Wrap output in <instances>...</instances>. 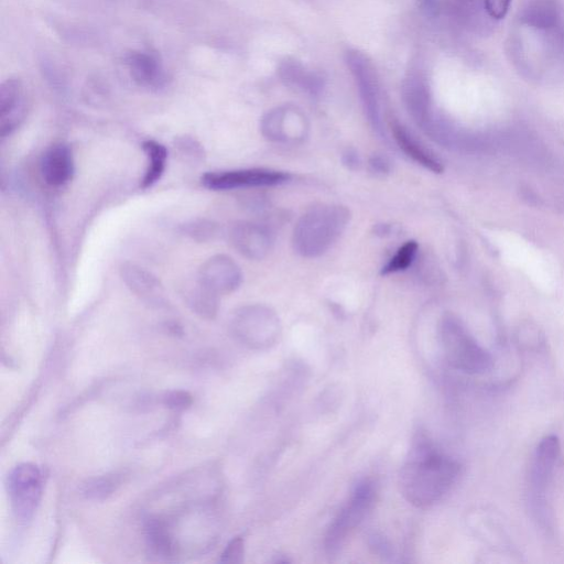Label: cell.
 <instances>
[{"mask_svg":"<svg viewBox=\"0 0 564 564\" xmlns=\"http://www.w3.org/2000/svg\"><path fill=\"white\" fill-rule=\"evenodd\" d=\"M178 148L180 149L182 154H187L190 157L194 156H201L202 155V148L193 139L184 138L178 143Z\"/></svg>","mask_w":564,"mask_h":564,"instance_id":"obj_26","label":"cell"},{"mask_svg":"<svg viewBox=\"0 0 564 564\" xmlns=\"http://www.w3.org/2000/svg\"><path fill=\"white\" fill-rule=\"evenodd\" d=\"M512 0H485L486 13L493 19H503Z\"/></svg>","mask_w":564,"mask_h":564,"instance_id":"obj_25","label":"cell"},{"mask_svg":"<svg viewBox=\"0 0 564 564\" xmlns=\"http://www.w3.org/2000/svg\"><path fill=\"white\" fill-rule=\"evenodd\" d=\"M418 248V243L415 241H409L401 246L383 267L382 275L396 274L408 269L417 256Z\"/></svg>","mask_w":564,"mask_h":564,"instance_id":"obj_20","label":"cell"},{"mask_svg":"<svg viewBox=\"0 0 564 564\" xmlns=\"http://www.w3.org/2000/svg\"><path fill=\"white\" fill-rule=\"evenodd\" d=\"M460 465L441 454L422 436L415 442L399 476L400 492L419 508L436 504L458 479Z\"/></svg>","mask_w":564,"mask_h":564,"instance_id":"obj_1","label":"cell"},{"mask_svg":"<svg viewBox=\"0 0 564 564\" xmlns=\"http://www.w3.org/2000/svg\"><path fill=\"white\" fill-rule=\"evenodd\" d=\"M40 172L48 186L60 188L74 175V158L68 145L56 144L45 151L40 161Z\"/></svg>","mask_w":564,"mask_h":564,"instance_id":"obj_11","label":"cell"},{"mask_svg":"<svg viewBox=\"0 0 564 564\" xmlns=\"http://www.w3.org/2000/svg\"><path fill=\"white\" fill-rule=\"evenodd\" d=\"M189 305L204 318H213L219 309V296L197 282L188 294Z\"/></svg>","mask_w":564,"mask_h":564,"instance_id":"obj_18","label":"cell"},{"mask_svg":"<svg viewBox=\"0 0 564 564\" xmlns=\"http://www.w3.org/2000/svg\"><path fill=\"white\" fill-rule=\"evenodd\" d=\"M121 484L119 476L117 475H104L90 480L84 485L83 493L90 500L102 501L110 497Z\"/></svg>","mask_w":564,"mask_h":564,"instance_id":"obj_19","label":"cell"},{"mask_svg":"<svg viewBox=\"0 0 564 564\" xmlns=\"http://www.w3.org/2000/svg\"><path fill=\"white\" fill-rule=\"evenodd\" d=\"M192 403V395L184 390H173L164 397V404L173 410H186Z\"/></svg>","mask_w":564,"mask_h":564,"instance_id":"obj_22","label":"cell"},{"mask_svg":"<svg viewBox=\"0 0 564 564\" xmlns=\"http://www.w3.org/2000/svg\"><path fill=\"white\" fill-rule=\"evenodd\" d=\"M375 496L376 490L372 482L365 481L356 486L351 501L334 519L325 537V549L330 555L338 552L351 531L363 522L367 513L371 511Z\"/></svg>","mask_w":564,"mask_h":564,"instance_id":"obj_4","label":"cell"},{"mask_svg":"<svg viewBox=\"0 0 564 564\" xmlns=\"http://www.w3.org/2000/svg\"><path fill=\"white\" fill-rule=\"evenodd\" d=\"M244 560V540L241 537L233 539L223 552L221 562L238 564Z\"/></svg>","mask_w":564,"mask_h":564,"instance_id":"obj_23","label":"cell"},{"mask_svg":"<svg viewBox=\"0 0 564 564\" xmlns=\"http://www.w3.org/2000/svg\"><path fill=\"white\" fill-rule=\"evenodd\" d=\"M525 14L528 24L551 27L558 17V0H528Z\"/></svg>","mask_w":564,"mask_h":564,"instance_id":"obj_17","label":"cell"},{"mask_svg":"<svg viewBox=\"0 0 564 564\" xmlns=\"http://www.w3.org/2000/svg\"><path fill=\"white\" fill-rule=\"evenodd\" d=\"M370 166L377 173H388L390 171V162L383 156H373L370 160Z\"/></svg>","mask_w":564,"mask_h":564,"instance_id":"obj_27","label":"cell"},{"mask_svg":"<svg viewBox=\"0 0 564 564\" xmlns=\"http://www.w3.org/2000/svg\"><path fill=\"white\" fill-rule=\"evenodd\" d=\"M393 134L400 149L417 164L436 173L443 170L440 160L423 146L416 137L412 136L403 125L395 123Z\"/></svg>","mask_w":564,"mask_h":564,"instance_id":"obj_15","label":"cell"},{"mask_svg":"<svg viewBox=\"0 0 564 564\" xmlns=\"http://www.w3.org/2000/svg\"><path fill=\"white\" fill-rule=\"evenodd\" d=\"M279 323L276 314L263 306L238 310L233 319L235 334L248 344L258 345L274 339Z\"/></svg>","mask_w":564,"mask_h":564,"instance_id":"obj_7","label":"cell"},{"mask_svg":"<svg viewBox=\"0 0 564 564\" xmlns=\"http://www.w3.org/2000/svg\"><path fill=\"white\" fill-rule=\"evenodd\" d=\"M121 276L127 288L138 297L149 302L164 301V286L147 269L136 264L125 263L121 267Z\"/></svg>","mask_w":564,"mask_h":564,"instance_id":"obj_13","label":"cell"},{"mask_svg":"<svg viewBox=\"0 0 564 564\" xmlns=\"http://www.w3.org/2000/svg\"><path fill=\"white\" fill-rule=\"evenodd\" d=\"M148 544L160 556H169L172 550V541L164 524L158 520H151L147 526Z\"/></svg>","mask_w":564,"mask_h":564,"instance_id":"obj_21","label":"cell"},{"mask_svg":"<svg viewBox=\"0 0 564 564\" xmlns=\"http://www.w3.org/2000/svg\"><path fill=\"white\" fill-rule=\"evenodd\" d=\"M26 97L24 86L17 79H9L0 86V135H12L24 121Z\"/></svg>","mask_w":564,"mask_h":564,"instance_id":"obj_10","label":"cell"},{"mask_svg":"<svg viewBox=\"0 0 564 564\" xmlns=\"http://www.w3.org/2000/svg\"><path fill=\"white\" fill-rule=\"evenodd\" d=\"M242 280L241 268L226 255L211 257L199 270L200 284L218 296L232 294L240 288Z\"/></svg>","mask_w":564,"mask_h":564,"instance_id":"obj_8","label":"cell"},{"mask_svg":"<svg viewBox=\"0 0 564 564\" xmlns=\"http://www.w3.org/2000/svg\"><path fill=\"white\" fill-rule=\"evenodd\" d=\"M350 220L351 212L345 206H314L301 216L295 227L292 237L295 251L306 258L322 256L339 240Z\"/></svg>","mask_w":564,"mask_h":564,"instance_id":"obj_2","label":"cell"},{"mask_svg":"<svg viewBox=\"0 0 564 564\" xmlns=\"http://www.w3.org/2000/svg\"><path fill=\"white\" fill-rule=\"evenodd\" d=\"M143 149L148 158V167L141 188L149 189L164 176L167 167L168 150L156 140H147L143 144Z\"/></svg>","mask_w":564,"mask_h":564,"instance_id":"obj_16","label":"cell"},{"mask_svg":"<svg viewBox=\"0 0 564 564\" xmlns=\"http://www.w3.org/2000/svg\"><path fill=\"white\" fill-rule=\"evenodd\" d=\"M390 226L387 224H381L376 226L377 235H387L390 233Z\"/></svg>","mask_w":564,"mask_h":564,"instance_id":"obj_29","label":"cell"},{"mask_svg":"<svg viewBox=\"0 0 564 564\" xmlns=\"http://www.w3.org/2000/svg\"><path fill=\"white\" fill-rule=\"evenodd\" d=\"M560 453L559 440L550 436L542 440L536 450L533 465H531V484L537 491H544L551 479L553 470Z\"/></svg>","mask_w":564,"mask_h":564,"instance_id":"obj_14","label":"cell"},{"mask_svg":"<svg viewBox=\"0 0 564 564\" xmlns=\"http://www.w3.org/2000/svg\"><path fill=\"white\" fill-rule=\"evenodd\" d=\"M230 240L238 253L252 260H262L273 247V235L266 227L251 223L237 222L231 227Z\"/></svg>","mask_w":564,"mask_h":564,"instance_id":"obj_9","label":"cell"},{"mask_svg":"<svg viewBox=\"0 0 564 564\" xmlns=\"http://www.w3.org/2000/svg\"><path fill=\"white\" fill-rule=\"evenodd\" d=\"M133 80L146 89L158 90L167 84V77L158 58L147 52H134L127 58Z\"/></svg>","mask_w":564,"mask_h":564,"instance_id":"obj_12","label":"cell"},{"mask_svg":"<svg viewBox=\"0 0 564 564\" xmlns=\"http://www.w3.org/2000/svg\"><path fill=\"white\" fill-rule=\"evenodd\" d=\"M216 232V227L210 222L201 221L188 226V233L198 241H208Z\"/></svg>","mask_w":564,"mask_h":564,"instance_id":"obj_24","label":"cell"},{"mask_svg":"<svg viewBox=\"0 0 564 564\" xmlns=\"http://www.w3.org/2000/svg\"><path fill=\"white\" fill-rule=\"evenodd\" d=\"M344 164L349 167L350 169H356L360 166V158L357 156L355 151H347L344 155Z\"/></svg>","mask_w":564,"mask_h":564,"instance_id":"obj_28","label":"cell"},{"mask_svg":"<svg viewBox=\"0 0 564 564\" xmlns=\"http://www.w3.org/2000/svg\"><path fill=\"white\" fill-rule=\"evenodd\" d=\"M441 342L448 363L468 374H483L493 365L492 356L475 342L459 321L446 318L441 325Z\"/></svg>","mask_w":564,"mask_h":564,"instance_id":"obj_3","label":"cell"},{"mask_svg":"<svg viewBox=\"0 0 564 564\" xmlns=\"http://www.w3.org/2000/svg\"><path fill=\"white\" fill-rule=\"evenodd\" d=\"M291 179L287 172L270 169H244L209 172L202 177V184L212 191H227L246 188L275 187Z\"/></svg>","mask_w":564,"mask_h":564,"instance_id":"obj_6","label":"cell"},{"mask_svg":"<svg viewBox=\"0 0 564 564\" xmlns=\"http://www.w3.org/2000/svg\"><path fill=\"white\" fill-rule=\"evenodd\" d=\"M8 492L13 511L20 522H28L34 517L42 494V475L38 466L21 463L10 472Z\"/></svg>","mask_w":564,"mask_h":564,"instance_id":"obj_5","label":"cell"}]
</instances>
